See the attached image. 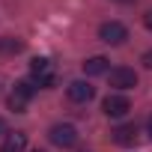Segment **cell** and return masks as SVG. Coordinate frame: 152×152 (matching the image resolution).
I'll list each match as a JSON object with an SVG mask.
<instances>
[{"mask_svg": "<svg viewBox=\"0 0 152 152\" xmlns=\"http://www.w3.org/2000/svg\"><path fill=\"white\" fill-rule=\"evenodd\" d=\"M84 72H87V75H104V72H107V60H104V57H90V60L84 63Z\"/></svg>", "mask_w": 152, "mask_h": 152, "instance_id": "9", "label": "cell"}, {"mask_svg": "<svg viewBox=\"0 0 152 152\" xmlns=\"http://www.w3.org/2000/svg\"><path fill=\"white\" fill-rule=\"evenodd\" d=\"M3 51H21V42H15V39H3L0 42V54Z\"/></svg>", "mask_w": 152, "mask_h": 152, "instance_id": "11", "label": "cell"}, {"mask_svg": "<svg viewBox=\"0 0 152 152\" xmlns=\"http://www.w3.org/2000/svg\"><path fill=\"white\" fill-rule=\"evenodd\" d=\"M146 131H149V137H152V116L146 119Z\"/></svg>", "mask_w": 152, "mask_h": 152, "instance_id": "15", "label": "cell"}, {"mask_svg": "<svg viewBox=\"0 0 152 152\" xmlns=\"http://www.w3.org/2000/svg\"><path fill=\"white\" fill-rule=\"evenodd\" d=\"M24 146H27V134L24 131H15V134L6 137V143L0 146V152H24Z\"/></svg>", "mask_w": 152, "mask_h": 152, "instance_id": "8", "label": "cell"}, {"mask_svg": "<svg viewBox=\"0 0 152 152\" xmlns=\"http://www.w3.org/2000/svg\"><path fill=\"white\" fill-rule=\"evenodd\" d=\"M110 134H113V140H116L119 146H131V143H137V125H134V122H125V125L113 128Z\"/></svg>", "mask_w": 152, "mask_h": 152, "instance_id": "7", "label": "cell"}, {"mask_svg": "<svg viewBox=\"0 0 152 152\" xmlns=\"http://www.w3.org/2000/svg\"><path fill=\"white\" fill-rule=\"evenodd\" d=\"M143 66H146V69H152V51H146V54H143Z\"/></svg>", "mask_w": 152, "mask_h": 152, "instance_id": "13", "label": "cell"}, {"mask_svg": "<svg viewBox=\"0 0 152 152\" xmlns=\"http://www.w3.org/2000/svg\"><path fill=\"white\" fill-rule=\"evenodd\" d=\"M3 131H6V122H3V119H0V134H3Z\"/></svg>", "mask_w": 152, "mask_h": 152, "instance_id": "16", "label": "cell"}, {"mask_svg": "<svg viewBox=\"0 0 152 152\" xmlns=\"http://www.w3.org/2000/svg\"><path fill=\"white\" fill-rule=\"evenodd\" d=\"M36 152H39V149H36Z\"/></svg>", "mask_w": 152, "mask_h": 152, "instance_id": "18", "label": "cell"}, {"mask_svg": "<svg viewBox=\"0 0 152 152\" xmlns=\"http://www.w3.org/2000/svg\"><path fill=\"white\" fill-rule=\"evenodd\" d=\"M116 3H134V0H116Z\"/></svg>", "mask_w": 152, "mask_h": 152, "instance_id": "17", "label": "cell"}, {"mask_svg": "<svg viewBox=\"0 0 152 152\" xmlns=\"http://www.w3.org/2000/svg\"><path fill=\"white\" fill-rule=\"evenodd\" d=\"M99 39H102L104 45H122V42L128 39V30H125V24H119V21H104V24L99 27Z\"/></svg>", "mask_w": 152, "mask_h": 152, "instance_id": "3", "label": "cell"}, {"mask_svg": "<svg viewBox=\"0 0 152 152\" xmlns=\"http://www.w3.org/2000/svg\"><path fill=\"white\" fill-rule=\"evenodd\" d=\"M9 107H12L15 113H21V110L27 107V102H24V99H18V96H9Z\"/></svg>", "mask_w": 152, "mask_h": 152, "instance_id": "12", "label": "cell"}, {"mask_svg": "<svg viewBox=\"0 0 152 152\" xmlns=\"http://www.w3.org/2000/svg\"><path fill=\"white\" fill-rule=\"evenodd\" d=\"M66 93H69V99H72V102H78V104H84V102H90V99L96 96V90H93L87 81H72Z\"/></svg>", "mask_w": 152, "mask_h": 152, "instance_id": "6", "label": "cell"}, {"mask_svg": "<svg viewBox=\"0 0 152 152\" xmlns=\"http://www.w3.org/2000/svg\"><path fill=\"white\" fill-rule=\"evenodd\" d=\"M33 93H36V84H33V81H18V84H15V93H12V96H18V99L30 102V99H33Z\"/></svg>", "mask_w": 152, "mask_h": 152, "instance_id": "10", "label": "cell"}, {"mask_svg": "<svg viewBox=\"0 0 152 152\" xmlns=\"http://www.w3.org/2000/svg\"><path fill=\"white\" fill-rule=\"evenodd\" d=\"M30 75L36 78V87H54V84H57V78H54V66H51L48 57H36V60L30 63Z\"/></svg>", "mask_w": 152, "mask_h": 152, "instance_id": "1", "label": "cell"}, {"mask_svg": "<svg viewBox=\"0 0 152 152\" xmlns=\"http://www.w3.org/2000/svg\"><path fill=\"white\" fill-rule=\"evenodd\" d=\"M102 110H104L110 119H119V116H125V113L131 110V102H128L125 96H107L104 104H102Z\"/></svg>", "mask_w": 152, "mask_h": 152, "instance_id": "5", "label": "cell"}, {"mask_svg": "<svg viewBox=\"0 0 152 152\" xmlns=\"http://www.w3.org/2000/svg\"><path fill=\"white\" fill-rule=\"evenodd\" d=\"M107 81H110L113 90H134V87H137V75H134V69L116 66V69L107 72Z\"/></svg>", "mask_w": 152, "mask_h": 152, "instance_id": "2", "label": "cell"}, {"mask_svg": "<svg viewBox=\"0 0 152 152\" xmlns=\"http://www.w3.org/2000/svg\"><path fill=\"white\" fill-rule=\"evenodd\" d=\"M143 24H146V30H152V9L143 15Z\"/></svg>", "mask_w": 152, "mask_h": 152, "instance_id": "14", "label": "cell"}, {"mask_svg": "<svg viewBox=\"0 0 152 152\" xmlns=\"http://www.w3.org/2000/svg\"><path fill=\"white\" fill-rule=\"evenodd\" d=\"M48 137H51V143H54V146L72 149L75 143H78V128H75V125H63V122H60V125H54V128H51V134H48Z\"/></svg>", "mask_w": 152, "mask_h": 152, "instance_id": "4", "label": "cell"}]
</instances>
